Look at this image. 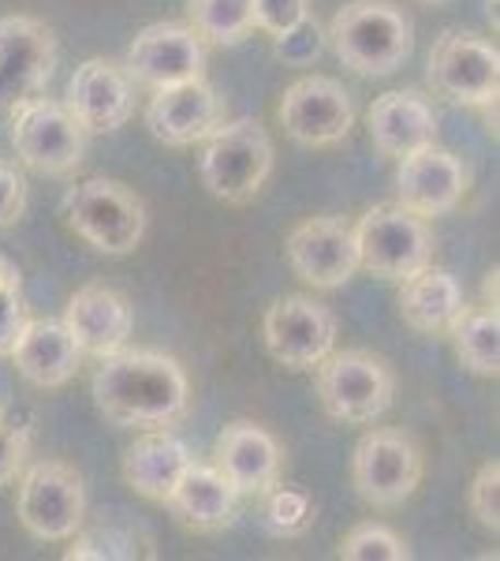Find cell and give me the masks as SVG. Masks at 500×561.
Segmentation results:
<instances>
[{"label":"cell","instance_id":"ffe728a7","mask_svg":"<svg viewBox=\"0 0 500 561\" xmlns=\"http://www.w3.org/2000/svg\"><path fill=\"white\" fill-rule=\"evenodd\" d=\"M63 325L83 348V356L105 359L131 337V304L108 285H83L63 307Z\"/></svg>","mask_w":500,"mask_h":561},{"label":"cell","instance_id":"7402d4cb","mask_svg":"<svg viewBox=\"0 0 500 561\" xmlns=\"http://www.w3.org/2000/svg\"><path fill=\"white\" fill-rule=\"evenodd\" d=\"M367 128L385 158H407L438 139V113L426 102L422 90H388V94L374 98Z\"/></svg>","mask_w":500,"mask_h":561},{"label":"cell","instance_id":"2e32d148","mask_svg":"<svg viewBox=\"0 0 500 561\" xmlns=\"http://www.w3.org/2000/svg\"><path fill=\"white\" fill-rule=\"evenodd\" d=\"M467 184H470L467 165H463L456 153L430 142V147L399 158L396 203L418 217H441L456 210Z\"/></svg>","mask_w":500,"mask_h":561},{"label":"cell","instance_id":"277c9868","mask_svg":"<svg viewBox=\"0 0 500 561\" xmlns=\"http://www.w3.org/2000/svg\"><path fill=\"white\" fill-rule=\"evenodd\" d=\"M202 184L221 203L243 206L266 187L272 176V139L258 121L243 116L232 124H217L202 150Z\"/></svg>","mask_w":500,"mask_h":561},{"label":"cell","instance_id":"d6a6232c","mask_svg":"<svg viewBox=\"0 0 500 561\" xmlns=\"http://www.w3.org/2000/svg\"><path fill=\"white\" fill-rule=\"evenodd\" d=\"M272 42H277V57L284 60V65H292V68L314 65V60L325 53V34H322V26H317L314 20L295 23L292 31L277 34Z\"/></svg>","mask_w":500,"mask_h":561},{"label":"cell","instance_id":"8d00e7d4","mask_svg":"<svg viewBox=\"0 0 500 561\" xmlns=\"http://www.w3.org/2000/svg\"><path fill=\"white\" fill-rule=\"evenodd\" d=\"M8 270H15V266L8 259H0V274H8Z\"/></svg>","mask_w":500,"mask_h":561},{"label":"cell","instance_id":"3957f363","mask_svg":"<svg viewBox=\"0 0 500 561\" xmlns=\"http://www.w3.org/2000/svg\"><path fill=\"white\" fill-rule=\"evenodd\" d=\"M63 217L102 255H131L147 237V206L120 180L90 176L68 187Z\"/></svg>","mask_w":500,"mask_h":561},{"label":"cell","instance_id":"4fadbf2b","mask_svg":"<svg viewBox=\"0 0 500 561\" xmlns=\"http://www.w3.org/2000/svg\"><path fill=\"white\" fill-rule=\"evenodd\" d=\"M269 356L288 370H311L336 348V314L311 296H284L261 319Z\"/></svg>","mask_w":500,"mask_h":561},{"label":"cell","instance_id":"ba28073f","mask_svg":"<svg viewBox=\"0 0 500 561\" xmlns=\"http://www.w3.org/2000/svg\"><path fill=\"white\" fill-rule=\"evenodd\" d=\"M20 524L42 542H63L86 524V483L63 460H38L20 472Z\"/></svg>","mask_w":500,"mask_h":561},{"label":"cell","instance_id":"e0dca14e","mask_svg":"<svg viewBox=\"0 0 500 561\" xmlns=\"http://www.w3.org/2000/svg\"><path fill=\"white\" fill-rule=\"evenodd\" d=\"M221 121H224L221 98L206 83V76L153 90L147 105V128L165 147H195V142H206Z\"/></svg>","mask_w":500,"mask_h":561},{"label":"cell","instance_id":"d4e9b609","mask_svg":"<svg viewBox=\"0 0 500 561\" xmlns=\"http://www.w3.org/2000/svg\"><path fill=\"white\" fill-rule=\"evenodd\" d=\"M399 314L415 333H444L463 307V288L449 270H438L430 262L407 280H399Z\"/></svg>","mask_w":500,"mask_h":561},{"label":"cell","instance_id":"30bf717a","mask_svg":"<svg viewBox=\"0 0 500 561\" xmlns=\"http://www.w3.org/2000/svg\"><path fill=\"white\" fill-rule=\"evenodd\" d=\"M277 121L299 147H336L354 128V98L333 76H303L284 90Z\"/></svg>","mask_w":500,"mask_h":561},{"label":"cell","instance_id":"8992f818","mask_svg":"<svg viewBox=\"0 0 500 561\" xmlns=\"http://www.w3.org/2000/svg\"><path fill=\"white\" fill-rule=\"evenodd\" d=\"M396 397V375L374 352H329L317 364V401L340 423H374Z\"/></svg>","mask_w":500,"mask_h":561},{"label":"cell","instance_id":"f1b7e54d","mask_svg":"<svg viewBox=\"0 0 500 561\" xmlns=\"http://www.w3.org/2000/svg\"><path fill=\"white\" fill-rule=\"evenodd\" d=\"M68 561H127V558H139V539H135L131 528H116V524H102V528H79L71 536V547L63 550Z\"/></svg>","mask_w":500,"mask_h":561},{"label":"cell","instance_id":"1f68e13d","mask_svg":"<svg viewBox=\"0 0 500 561\" xmlns=\"http://www.w3.org/2000/svg\"><path fill=\"white\" fill-rule=\"evenodd\" d=\"M467 510L486 531L500 528V465L497 460H486L475 472V479H470Z\"/></svg>","mask_w":500,"mask_h":561},{"label":"cell","instance_id":"484cf974","mask_svg":"<svg viewBox=\"0 0 500 561\" xmlns=\"http://www.w3.org/2000/svg\"><path fill=\"white\" fill-rule=\"evenodd\" d=\"M452 352L470 375L497 378L500 375V314L489 304H463L456 319L449 322Z\"/></svg>","mask_w":500,"mask_h":561},{"label":"cell","instance_id":"836d02e7","mask_svg":"<svg viewBox=\"0 0 500 561\" xmlns=\"http://www.w3.org/2000/svg\"><path fill=\"white\" fill-rule=\"evenodd\" d=\"M254 8V26H261L266 34H284L295 23L311 20V0H251Z\"/></svg>","mask_w":500,"mask_h":561},{"label":"cell","instance_id":"d6986e66","mask_svg":"<svg viewBox=\"0 0 500 561\" xmlns=\"http://www.w3.org/2000/svg\"><path fill=\"white\" fill-rule=\"evenodd\" d=\"M217 468L240 494H266L272 483H280L284 449L261 423L235 420L217 434Z\"/></svg>","mask_w":500,"mask_h":561},{"label":"cell","instance_id":"5bb4252c","mask_svg":"<svg viewBox=\"0 0 500 561\" xmlns=\"http://www.w3.org/2000/svg\"><path fill=\"white\" fill-rule=\"evenodd\" d=\"M124 71L131 83L161 90L206 76V42L190 23H150L127 45Z\"/></svg>","mask_w":500,"mask_h":561},{"label":"cell","instance_id":"4dcf8cb0","mask_svg":"<svg viewBox=\"0 0 500 561\" xmlns=\"http://www.w3.org/2000/svg\"><path fill=\"white\" fill-rule=\"evenodd\" d=\"M26 322H31V311L20 288V270H8L0 274V356H12Z\"/></svg>","mask_w":500,"mask_h":561},{"label":"cell","instance_id":"9c48e42d","mask_svg":"<svg viewBox=\"0 0 500 561\" xmlns=\"http://www.w3.org/2000/svg\"><path fill=\"white\" fill-rule=\"evenodd\" d=\"M422 483V449L411 434L377 427L351 454V486L374 510H396Z\"/></svg>","mask_w":500,"mask_h":561},{"label":"cell","instance_id":"8fae6325","mask_svg":"<svg viewBox=\"0 0 500 561\" xmlns=\"http://www.w3.org/2000/svg\"><path fill=\"white\" fill-rule=\"evenodd\" d=\"M430 83L456 105H497L500 53L470 31H444L430 49Z\"/></svg>","mask_w":500,"mask_h":561},{"label":"cell","instance_id":"6da1fadb","mask_svg":"<svg viewBox=\"0 0 500 561\" xmlns=\"http://www.w3.org/2000/svg\"><path fill=\"white\" fill-rule=\"evenodd\" d=\"M90 397L108 423L127 431L176 427L190 409V386L176 356L153 348H120L90 378Z\"/></svg>","mask_w":500,"mask_h":561},{"label":"cell","instance_id":"cb8c5ba5","mask_svg":"<svg viewBox=\"0 0 500 561\" xmlns=\"http://www.w3.org/2000/svg\"><path fill=\"white\" fill-rule=\"evenodd\" d=\"M190 460H195L190 449L168 427L139 431V438L124 449L120 472H124V483L139 497H147V502H165Z\"/></svg>","mask_w":500,"mask_h":561},{"label":"cell","instance_id":"d590c367","mask_svg":"<svg viewBox=\"0 0 500 561\" xmlns=\"http://www.w3.org/2000/svg\"><path fill=\"white\" fill-rule=\"evenodd\" d=\"M26 214V180L15 165L0 161V229L20 225Z\"/></svg>","mask_w":500,"mask_h":561},{"label":"cell","instance_id":"603a6c76","mask_svg":"<svg viewBox=\"0 0 500 561\" xmlns=\"http://www.w3.org/2000/svg\"><path fill=\"white\" fill-rule=\"evenodd\" d=\"M15 370L38 389H60L79 375L83 348L75 345L63 319H31L23 325L20 341L12 348Z\"/></svg>","mask_w":500,"mask_h":561},{"label":"cell","instance_id":"83f0119b","mask_svg":"<svg viewBox=\"0 0 500 561\" xmlns=\"http://www.w3.org/2000/svg\"><path fill=\"white\" fill-rule=\"evenodd\" d=\"M258 497H261V520H266V528L272 536L295 539L314 524V497L306 491H299V486L272 483L269 491Z\"/></svg>","mask_w":500,"mask_h":561},{"label":"cell","instance_id":"4316f807","mask_svg":"<svg viewBox=\"0 0 500 561\" xmlns=\"http://www.w3.org/2000/svg\"><path fill=\"white\" fill-rule=\"evenodd\" d=\"M190 26L202 42L240 45L254 31L251 0H190Z\"/></svg>","mask_w":500,"mask_h":561},{"label":"cell","instance_id":"e575fe53","mask_svg":"<svg viewBox=\"0 0 500 561\" xmlns=\"http://www.w3.org/2000/svg\"><path fill=\"white\" fill-rule=\"evenodd\" d=\"M31 457V431L0 420V486L15 483V476L26 468Z\"/></svg>","mask_w":500,"mask_h":561},{"label":"cell","instance_id":"74e56055","mask_svg":"<svg viewBox=\"0 0 500 561\" xmlns=\"http://www.w3.org/2000/svg\"><path fill=\"white\" fill-rule=\"evenodd\" d=\"M418 4H449V0H418Z\"/></svg>","mask_w":500,"mask_h":561},{"label":"cell","instance_id":"9a60e30c","mask_svg":"<svg viewBox=\"0 0 500 561\" xmlns=\"http://www.w3.org/2000/svg\"><path fill=\"white\" fill-rule=\"evenodd\" d=\"M284 255L292 262L295 277L314 288H340L359 270V248L354 232L344 217H306L288 232Z\"/></svg>","mask_w":500,"mask_h":561},{"label":"cell","instance_id":"f546056e","mask_svg":"<svg viewBox=\"0 0 500 561\" xmlns=\"http://www.w3.org/2000/svg\"><path fill=\"white\" fill-rule=\"evenodd\" d=\"M340 558L348 561H407L411 550L404 547V539L396 531H388L385 524H359L348 531V539L340 542Z\"/></svg>","mask_w":500,"mask_h":561},{"label":"cell","instance_id":"7c38bea8","mask_svg":"<svg viewBox=\"0 0 500 561\" xmlns=\"http://www.w3.org/2000/svg\"><path fill=\"white\" fill-rule=\"evenodd\" d=\"M57 68V34L34 15L0 20V113L38 98Z\"/></svg>","mask_w":500,"mask_h":561},{"label":"cell","instance_id":"5b68a950","mask_svg":"<svg viewBox=\"0 0 500 561\" xmlns=\"http://www.w3.org/2000/svg\"><path fill=\"white\" fill-rule=\"evenodd\" d=\"M359 270L381 280H407L433 262V232L426 217L404 210L399 203H381L354 225Z\"/></svg>","mask_w":500,"mask_h":561},{"label":"cell","instance_id":"ac0fdd59","mask_svg":"<svg viewBox=\"0 0 500 561\" xmlns=\"http://www.w3.org/2000/svg\"><path fill=\"white\" fill-rule=\"evenodd\" d=\"M68 108L90 135L120 131L135 113V83L127 79L124 65L90 57L68 83Z\"/></svg>","mask_w":500,"mask_h":561},{"label":"cell","instance_id":"7a4b0ae2","mask_svg":"<svg viewBox=\"0 0 500 561\" xmlns=\"http://www.w3.org/2000/svg\"><path fill=\"white\" fill-rule=\"evenodd\" d=\"M325 42L344 60V68L381 79L404 68V60L411 57L415 26L393 0H348L336 8Z\"/></svg>","mask_w":500,"mask_h":561},{"label":"cell","instance_id":"52a82bcc","mask_svg":"<svg viewBox=\"0 0 500 561\" xmlns=\"http://www.w3.org/2000/svg\"><path fill=\"white\" fill-rule=\"evenodd\" d=\"M12 147L26 169L42 176H71L86 158L90 131L79 124L68 102L53 98H31L12 108Z\"/></svg>","mask_w":500,"mask_h":561},{"label":"cell","instance_id":"44dd1931","mask_svg":"<svg viewBox=\"0 0 500 561\" xmlns=\"http://www.w3.org/2000/svg\"><path fill=\"white\" fill-rule=\"evenodd\" d=\"M165 505L184 528L213 536V531L232 528L235 517H240V491L224 479L217 465L190 460L184 476L176 479V486H172V494L165 497Z\"/></svg>","mask_w":500,"mask_h":561}]
</instances>
